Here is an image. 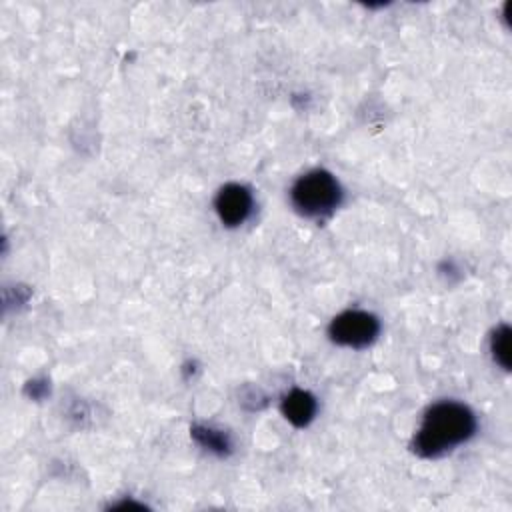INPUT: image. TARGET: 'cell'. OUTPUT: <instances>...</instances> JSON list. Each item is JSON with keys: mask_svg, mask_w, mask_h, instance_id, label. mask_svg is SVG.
Returning <instances> with one entry per match:
<instances>
[{"mask_svg": "<svg viewBox=\"0 0 512 512\" xmlns=\"http://www.w3.org/2000/svg\"><path fill=\"white\" fill-rule=\"evenodd\" d=\"M476 430L472 410L460 402H438L426 414L414 438L420 456L434 458L466 442Z\"/></svg>", "mask_w": 512, "mask_h": 512, "instance_id": "6da1fadb", "label": "cell"}, {"mask_svg": "<svg viewBox=\"0 0 512 512\" xmlns=\"http://www.w3.org/2000/svg\"><path fill=\"white\" fill-rule=\"evenodd\" d=\"M342 200V188L338 180L326 170H312L300 176L290 188L292 206L308 216L322 218L336 210Z\"/></svg>", "mask_w": 512, "mask_h": 512, "instance_id": "7a4b0ae2", "label": "cell"}, {"mask_svg": "<svg viewBox=\"0 0 512 512\" xmlns=\"http://www.w3.org/2000/svg\"><path fill=\"white\" fill-rule=\"evenodd\" d=\"M378 332H380L378 318L364 310H346L338 314L328 328V334L336 344L350 346V348H364L372 344Z\"/></svg>", "mask_w": 512, "mask_h": 512, "instance_id": "3957f363", "label": "cell"}, {"mask_svg": "<svg viewBox=\"0 0 512 512\" xmlns=\"http://www.w3.org/2000/svg\"><path fill=\"white\" fill-rule=\"evenodd\" d=\"M252 206V194L242 184H226L224 188H220L214 200L216 214L226 226H240L242 222H246Z\"/></svg>", "mask_w": 512, "mask_h": 512, "instance_id": "277c9868", "label": "cell"}, {"mask_svg": "<svg viewBox=\"0 0 512 512\" xmlns=\"http://www.w3.org/2000/svg\"><path fill=\"white\" fill-rule=\"evenodd\" d=\"M282 414L294 426H306L316 414V400L312 394H308L304 390H292L282 400Z\"/></svg>", "mask_w": 512, "mask_h": 512, "instance_id": "5b68a950", "label": "cell"}, {"mask_svg": "<svg viewBox=\"0 0 512 512\" xmlns=\"http://www.w3.org/2000/svg\"><path fill=\"white\" fill-rule=\"evenodd\" d=\"M492 352H494V358L496 362L508 370L510 366V330L508 326H500L496 332H494V338H492Z\"/></svg>", "mask_w": 512, "mask_h": 512, "instance_id": "8992f818", "label": "cell"}, {"mask_svg": "<svg viewBox=\"0 0 512 512\" xmlns=\"http://www.w3.org/2000/svg\"><path fill=\"white\" fill-rule=\"evenodd\" d=\"M194 436L202 442V444H206L208 448H212V450H222V448H226L228 444H226V438L222 436V434H216L214 430H202V428H196V432H194Z\"/></svg>", "mask_w": 512, "mask_h": 512, "instance_id": "52a82bcc", "label": "cell"}]
</instances>
